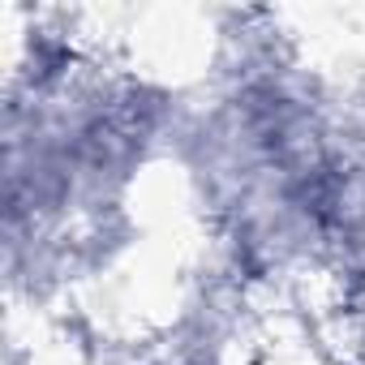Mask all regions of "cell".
<instances>
[{
	"label": "cell",
	"instance_id": "obj_1",
	"mask_svg": "<svg viewBox=\"0 0 365 365\" xmlns=\"http://www.w3.org/2000/svg\"><path fill=\"white\" fill-rule=\"evenodd\" d=\"M172 168L237 288L365 301V82L305 61L279 18L224 14Z\"/></svg>",
	"mask_w": 365,
	"mask_h": 365
},
{
	"label": "cell",
	"instance_id": "obj_2",
	"mask_svg": "<svg viewBox=\"0 0 365 365\" xmlns=\"http://www.w3.org/2000/svg\"><path fill=\"white\" fill-rule=\"evenodd\" d=\"M194 95L99 56L61 82H5L0 241H73L129 215L133 190L172 163Z\"/></svg>",
	"mask_w": 365,
	"mask_h": 365
}]
</instances>
